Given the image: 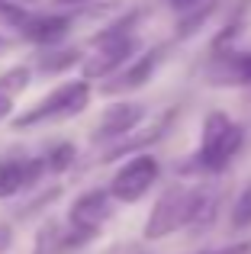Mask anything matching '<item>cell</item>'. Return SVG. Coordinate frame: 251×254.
Here are the masks:
<instances>
[{"label": "cell", "instance_id": "obj_21", "mask_svg": "<svg viewBox=\"0 0 251 254\" xmlns=\"http://www.w3.org/2000/svg\"><path fill=\"white\" fill-rule=\"evenodd\" d=\"M10 242H13V232L6 229V225H0V254H3V248H6Z\"/></svg>", "mask_w": 251, "mask_h": 254}, {"label": "cell", "instance_id": "obj_3", "mask_svg": "<svg viewBox=\"0 0 251 254\" xmlns=\"http://www.w3.org/2000/svg\"><path fill=\"white\" fill-rule=\"evenodd\" d=\"M87 100H90V84L87 81L64 84V87H58V90H52L45 100H39V103L32 106L29 113H23L13 126H16V129H29V126H39V123H45V119H68V116H74V113H81L84 106H87Z\"/></svg>", "mask_w": 251, "mask_h": 254}, {"label": "cell", "instance_id": "obj_16", "mask_svg": "<svg viewBox=\"0 0 251 254\" xmlns=\"http://www.w3.org/2000/svg\"><path fill=\"white\" fill-rule=\"evenodd\" d=\"M71 161H74V145H71V142L55 145V148L49 151V158H45V164H49L52 171H68Z\"/></svg>", "mask_w": 251, "mask_h": 254}, {"label": "cell", "instance_id": "obj_9", "mask_svg": "<svg viewBox=\"0 0 251 254\" xmlns=\"http://www.w3.org/2000/svg\"><path fill=\"white\" fill-rule=\"evenodd\" d=\"M71 29V19L68 16H58V13H29V19L23 23V36L29 42H39V45H52L58 39H64Z\"/></svg>", "mask_w": 251, "mask_h": 254}, {"label": "cell", "instance_id": "obj_15", "mask_svg": "<svg viewBox=\"0 0 251 254\" xmlns=\"http://www.w3.org/2000/svg\"><path fill=\"white\" fill-rule=\"evenodd\" d=\"M248 225H251V180L242 187L232 206V229H248Z\"/></svg>", "mask_w": 251, "mask_h": 254}, {"label": "cell", "instance_id": "obj_8", "mask_svg": "<svg viewBox=\"0 0 251 254\" xmlns=\"http://www.w3.org/2000/svg\"><path fill=\"white\" fill-rule=\"evenodd\" d=\"M145 119L142 103H113L107 113L100 116L94 129V142H107V138H123L135 129L138 123Z\"/></svg>", "mask_w": 251, "mask_h": 254}, {"label": "cell", "instance_id": "obj_22", "mask_svg": "<svg viewBox=\"0 0 251 254\" xmlns=\"http://www.w3.org/2000/svg\"><path fill=\"white\" fill-rule=\"evenodd\" d=\"M55 3H64V6H77V3H87V0H55Z\"/></svg>", "mask_w": 251, "mask_h": 254}, {"label": "cell", "instance_id": "obj_13", "mask_svg": "<svg viewBox=\"0 0 251 254\" xmlns=\"http://www.w3.org/2000/svg\"><path fill=\"white\" fill-rule=\"evenodd\" d=\"M26 187V161H0V199Z\"/></svg>", "mask_w": 251, "mask_h": 254}, {"label": "cell", "instance_id": "obj_14", "mask_svg": "<svg viewBox=\"0 0 251 254\" xmlns=\"http://www.w3.org/2000/svg\"><path fill=\"white\" fill-rule=\"evenodd\" d=\"M64 235H68V229H58L55 222L42 225L39 235H36V251H32V254H64V251H68Z\"/></svg>", "mask_w": 251, "mask_h": 254}, {"label": "cell", "instance_id": "obj_18", "mask_svg": "<svg viewBox=\"0 0 251 254\" xmlns=\"http://www.w3.org/2000/svg\"><path fill=\"white\" fill-rule=\"evenodd\" d=\"M0 16H3L10 26L23 29V23L29 19V10H23V6H19V3H13V0H0Z\"/></svg>", "mask_w": 251, "mask_h": 254}, {"label": "cell", "instance_id": "obj_11", "mask_svg": "<svg viewBox=\"0 0 251 254\" xmlns=\"http://www.w3.org/2000/svg\"><path fill=\"white\" fill-rule=\"evenodd\" d=\"M174 116H177V110H168V113H164L161 119H155V123H151L148 129H142L138 135H132V138H126L123 145H116V148H110L103 161H116V158H123V155H142V148H145V145L158 142V138H161L164 132H168V126L174 123Z\"/></svg>", "mask_w": 251, "mask_h": 254}, {"label": "cell", "instance_id": "obj_5", "mask_svg": "<svg viewBox=\"0 0 251 254\" xmlns=\"http://www.w3.org/2000/svg\"><path fill=\"white\" fill-rule=\"evenodd\" d=\"M94 49H97V55H90L87 62H84V77H87V81H100V77H110L113 71H120V64L135 55L138 39L126 36V39H116V42L94 45Z\"/></svg>", "mask_w": 251, "mask_h": 254}, {"label": "cell", "instance_id": "obj_19", "mask_svg": "<svg viewBox=\"0 0 251 254\" xmlns=\"http://www.w3.org/2000/svg\"><path fill=\"white\" fill-rule=\"evenodd\" d=\"M200 254H251V242L226 245V248H216V251H200Z\"/></svg>", "mask_w": 251, "mask_h": 254}, {"label": "cell", "instance_id": "obj_17", "mask_svg": "<svg viewBox=\"0 0 251 254\" xmlns=\"http://www.w3.org/2000/svg\"><path fill=\"white\" fill-rule=\"evenodd\" d=\"M77 62H81V55H77L74 49L58 52V55H42V68L45 71H64V68H71V64H77Z\"/></svg>", "mask_w": 251, "mask_h": 254}, {"label": "cell", "instance_id": "obj_10", "mask_svg": "<svg viewBox=\"0 0 251 254\" xmlns=\"http://www.w3.org/2000/svg\"><path fill=\"white\" fill-rule=\"evenodd\" d=\"M161 55H164V49H151V52H145V55H138L129 71H123L116 81L107 84V93H123V90H135V87L148 84L151 74H155V68H158V62H161Z\"/></svg>", "mask_w": 251, "mask_h": 254}, {"label": "cell", "instance_id": "obj_2", "mask_svg": "<svg viewBox=\"0 0 251 254\" xmlns=\"http://www.w3.org/2000/svg\"><path fill=\"white\" fill-rule=\"evenodd\" d=\"M242 145H245V129H242L239 123H232V119L219 110L209 113V116L203 119L200 151H196V158H193V168L209 171V174L226 171L229 161L242 151Z\"/></svg>", "mask_w": 251, "mask_h": 254}, {"label": "cell", "instance_id": "obj_20", "mask_svg": "<svg viewBox=\"0 0 251 254\" xmlns=\"http://www.w3.org/2000/svg\"><path fill=\"white\" fill-rule=\"evenodd\" d=\"M174 10H196V6H206L209 0H168Z\"/></svg>", "mask_w": 251, "mask_h": 254}, {"label": "cell", "instance_id": "obj_7", "mask_svg": "<svg viewBox=\"0 0 251 254\" xmlns=\"http://www.w3.org/2000/svg\"><path fill=\"white\" fill-rule=\"evenodd\" d=\"M113 216V196L110 190H87L71 203V225H81V229H94L100 232V225Z\"/></svg>", "mask_w": 251, "mask_h": 254}, {"label": "cell", "instance_id": "obj_4", "mask_svg": "<svg viewBox=\"0 0 251 254\" xmlns=\"http://www.w3.org/2000/svg\"><path fill=\"white\" fill-rule=\"evenodd\" d=\"M158 174H161V164L151 155H135L120 168V174L110 184V196L120 199V203H138L151 187L158 184Z\"/></svg>", "mask_w": 251, "mask_h": 254}, {"label": "cell", "instance_id": "obj_12", "mask_svg": "<svg viewBox=\"0 0 251 254\" xmlns=\"http://www.w3.org/2000/svg\"><path fill=\"white\" fill-rule=\"evenodd\" d=\"M29 87V68H10L6 74H0V119L13 110V100Z\"/></svg>", "mask_w": 251, "mask_h": 254}, {"label": "cell", "instance_id": "obj_1", "mask_svg": "<svg viewBox=\"0 0 251 254\" xmlns=\"http://www.w3.org/2000/svg\"><path fill=\"white\" fill-rule=\"evenodd\" d=\"M203 187H168V190L158 196L155 209H151L148 222H145V238L148 242H158V238L174 235L177 229L196 222V212L203 206Z\"/></svg>", "mask_w": 251, "mask_h": 254}, {"label": "cell", "instance_id": "obj_6", "mask_svg": "<svg viewBox=\"0 0 251 254\" xmlns=\"http://www.w3.org/2000/svg\"><path fill=\"white\" fill-rule=\"evenodd\" d=\"M206 77L216 87H248L251 84V52H219V55H213Z\"/></svg>", "mask_w": 251, "mask_h": 254}]
</instances>
